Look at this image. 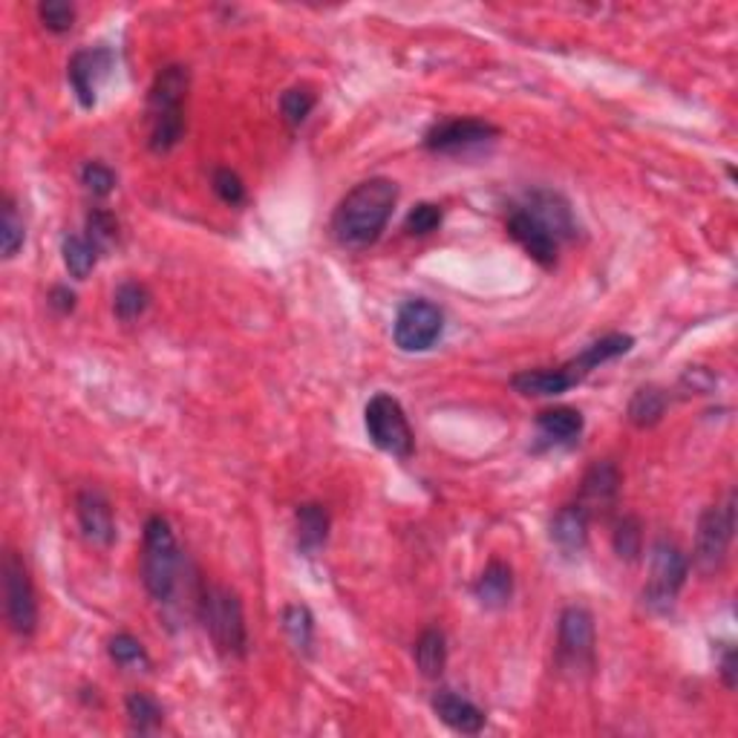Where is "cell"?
I'll list each match as a JSON object with an SVG mask.
<instances>
[{
	"mask_svg": "<svg viewBox=\"0 0 738 738\" xmlns=\"http://www.w3.org/2000/svg\"><path fill=\"white\" fill-rule=\"evenodd\" d=\"M395 203H399V185L387 176L358 182L335 208V217H332L335 240L347 249L372 246L384 234Z\"/></svg>",
	"mask_w": 738,
	"mask_h": 738,
	"instance_id": "cell-1",
	"label": "cell"
},
{
	"mask_svg": "<svg viewBox=\"0 0 738 738\" xmlns=\"http://www.w3.org/2000/svg\"><path fill=\"white\" fill-rule=\"evenodd\" d=\"M191 73L182 64L159 69L148 93V144L153 153H171L185 137V98Z\"/></svg>",
	"mask_w": 738,
	"mask_h": 738,
	"instance_id": "cell-2",
	"label": "cell"
},
{
	"mask_svg": "<svg viewBox=\"0 0 738 738\" xmlns=\"http://www.w3.org/2000/svg\"><path fill=\"white\" fill-rule=\"evenodd\" d=\"M182 574V551L176 545L174 528L165 517L144 522L142 540V583L156 603H171Z\"/></svg>",
	"mask_w": 738,
	"mask_h": 738,
	"instance_id": "cell-3",
	"label": "cell"
},
{
	"mask_svg": "<svg viewBox=\"0 0 738 738\" xmlns=\"http://www.w3.org/2000/svg\"><path fill=\"white\" fill-rule=\"evenodd\" d=\"M199 618L219 655L246 658L249 626H246V611L237 592L226 586H205L199 595Z\"/></svg>",
	"mask_w": 738,
	"mask_h": 738,
	"instance_id": "cell-4",
	"label": "cell"
},
{
	"mask_svg": "<svg viewBox=\"0 0 738 738\" xmlns=\"http://www.w3.org/2000/svg\"><path fill=\"white\" fill-rule=\"evenodd\" d=\"M363 424H367L369 442H372L378 451L390 453V456H399V459L413 456L415 436L413 427H410L408 422V413H404L399 399H392L387 392L372 395L367 410H363Z\"/></svg>",
	"mask_w": 738,
	"mask_h": 738,
	"instance_id": "cell-5",
	"label": "cell"
},
{
	"mask_svg": "<svg viewBox=\"0 0 738 738\" xmlns=\"http://www.w3.org/2000/svg\"><path fill=\"white\" fill-rule=\"evenodd\" d=\"M732 531H736V493H730L724 506H713L701 513L698 531H695L693 563L704 577L721 572L732 543Z\"/></svg>",
	"mask_w": 738,
	"mask_h": 738,
	"instance_id": "cell-6",
	"label": "cell"
},
{
	"mask_svg": "<svg viewBox=\"0 0 738 738\" xmlns=\"http://www.w3.org/2000/svg\"><path fill=\"white\" fill-rule=\"evenodd\" d=\"M686 574H690V560L684 551L670 540H658L652 545V563H649V583L643 588V600L649 609L666 611L684 588Z\"/></svg>",
	"mask_w": 738,
	"mask_h": 738,
	"instance_id": "cell-7",
	"label": "cell"
},
{
	"mask_svg": "<svg viewBox=\"0 0 738 738\" xmlns=\"http://www.w3.org/2000/svg\"><path fill=\"white\" fill-rule=\"evenodd\" d=\"M3 600H7V620L12 632L30 638L39 629V600L32 588L30 572L21 554L7 551L3 554Z\"/></svg>",
	"mask_w": 738,
	"mask_h": 738,
	"instance_id": "cell-8",
	"label": "cell"
},
{
	"mask_svg": "<svg viewBox=\"0 0 738 738\" xmlns=\"http://www.w3.org/2000/svg\"><path fill=\"white\" fill-rule=\"evenodd\" d=\"M442 332H445V315L430 301H408L392 324L395 347L404 352H427L442 338Z\"/></svg>",
	"mask_w": 738,
	"mask_h": 738,
	"instance_id": "cell-9",
	"label": "cell"
},
{
	"mask_svg": "<svg viewBox=\"0 0 738 738\" xmlns=\"http://www.w3.org/2000/svg\"><path fill=\"white\" fill-rule=\"evenodd\" d=\"M560 661L568 670H592L595 666V618L586 606H565L557 626Z\"/></svg>",
	"mask_w": 738,
	"mask_h": 738,
	"instance_id": "cell-10",
	"label": "cell"
},
{
	"mask_svg": "<svg viewBox=\"0 0 738 738\" xmlns=\"http://www.w3.org/2000/svg\"><path fill=\"white\" fill-rule=\"evenodd\" d=\"M116 64V55L110 46H87V50H78L67 64V82L76 93L78 105L84 110L96 107L98 101V87L110 78Z\"/></svg>",
	"mask_w": 738,
	"mask_h": 738,
	"instance_id": "cell-11",
	"label": "cell"
},
{
	"mask_svg": "<svg viewBox=\"0 0 738 738\" xmlns=\"http://www.w3.org/2000/svg\"><path fill=\"white\" fill-rule=\"evenodd\" d=\"M499 128L482 119H451L438 121L424 133V148L433 153H467L474 148L493 142Z\"/></svg>",
	"mask_w": 738,
	"mask_h": 738,
	"instance_id": "cell-12",
	"label": "cell"
},
{
	"mask_svg": "<svg viewBox=\"0 0 738 738\" xmlns=\"http://www.w3.org/2000/svg\"><path fill=\"white\" fill-rule=\"evenodd\" d=\"M506 228L513 240L520 242L522 249H525V254L531 257L534 263H540L543 269H554V265H557L560 240L543 226V223H540V219L534 217V214L525 211L522 205L520 208H513Z\"/></svg>",
	"mask_w": 738,
	"mask_h": 738,
	"instance_id": "cell-13",
	"label": "cell"
},
{
	"mask_svg": "<svg viewBox=\"0 0 738 738\" xmlns=\"http://www.w3.org/2000/svg\"><path fill=\"white\" fill-rule=\"evenodd\" d=\"M76 517H78V525H82V534L87 543L101 545V549L116 543L113 508H110V499H107L101 490L87 488L78 493Z\"/></svg>",
	"mask_w": 738,
	"mask_h": 738,
	"instance_id": "cell-14",
	"label": "cell"
},
{
	"mask_svg": "<svg viewBox=\"0 0 738 738\" xmlns=\"http://www.w3.org/2000/svg\"><path fill=\"white\" fill-rule=\"evenodd\" d=\"M620 493V470L615 462H595L588 467L586 476L580 482V502L577 506L588 513V517H597V513H606L615 502H618Z\"/></svg>",
	"mask_w": 738,
	"mask_h": 738,
	"instance_id": "cell-15",
	"label": "cell"
},
{
	"mask_svg": "<svg viewBox=\"0 0 738 738\" xmlns=\"http://www.w3.org/2000/svg\"><path fill=\"white\" fill-rule=\"evenodd\" d=\"M522 208L534 214V217L557 237L560 246L577 237V219H574L572 205H568V199L560 196L557 191H534V194H528Z\"/></svg>",
	"mask_w": 738,
	"mask_h": 738,
	"instance_id": "cell-16",
	"label": "cell"
},
{
	"mask_svg": "<svg viewBox=\"0 0 738 738\" xmlns=\"http://www.w3.org/2000/svg\"><path fill=\"white\" fill-rule=\"evenodd\" d=\"M430 707L438 716V721H445L451 730L462 732V736H476L485 727V713L476 707L474 701L462 698L453 690H438L430 701Z\"/></svg>",
	"mask_w": 738,
	"mask_h": 738,
	"instance_id": "cell-17",
	"label": "cell"
},
{
	"mask_svg": "<svg viewBox=\"0 0 738 738\" xmlns=\"http://www.w3.org/2000/svg\"><path fill=\"white\" fill-rule=\"evenodd\" d=\"M632 347H634L632 335H620V332H611V335H606V338L595 340V344H588V347L583 349L577 358H572V361L563 363V367L568 369V376L574 378V384H580L583 378H586L592 369H597L600 363H606V361H615V358L626 355Z\"/></svg>",
	"mask_w": 738,
	"mask_h": 738,
	"instance_id": "cell-18",
	"label": "cell"
},
{
	"mask_svg": "<svg viewBox=\"0 0 738 738\" xmlns=\"http://www.w3.org/2000/svg\"><path fill=\"white\" fill-rule=\"evenodd\" d=\"M588 517L580 506H565L551 520V543L563 551L565 557L580 554L588 543Z\"/></svg>",
	"mask_w": 738,
	"mask_h": 738,
	"instance_id": "cell-19",
	"label": "cell"
},
{
	"mask_svg": "<svg viewBox=\"0 0 738 738\" xmlns=\"http://www.w3.org/2000/svg\"><path fill=\"white\" fill-rule=\"evenodd\" d=\"M474 597L485 609H502L513 597V572L502 560H490L479 580L474 583Z\"/></svg>",
	"mask_w": 738,
	"mask_h": 738,
	"instance_id": "cell-20",
	"label": "cell"
},
{
	"mask_svg": "<svg viewBox=\"0 0 738 738\" xmlns=\"http://www.w3.org/2000/svg\"><path fill=\"white\" fill-rule=\"evenodd\" d=\"M511 387L520 395H534V399H551V395H563L574 387V378L568 376L565 367L554 369H525L511 378Z\"/></svg>",
	"mask_w": 738,
	"mask_h": 738,
	"instance_id": "cell-21",
	"label": "cell"
},
{
	"mask_svg": "<svg viewBox=\"0 0 738 738\" xmlns=\"http://www.w3.org/2000/svg\"><path fill=\"white\" fill-rule=\"evenodd\" d=\"M294 522H297V549L303 554H317L324 549L326 540H329V511L317 502H303L294 513Z\"/></svg>",
	"mask_w": 738,
	"mask_h": 738,
	"instance_id": "cell-22",
	"label": "cell"
},
{
	"mask_svg": "<svg viewBox=\"0 0 738 738\" xmlns=\"http://www.w3.org/2000/svg\"><path fill=\"white\" fill-rule=\"evenodd\" d=\"M536 427L554 445H574L583 436V413L574 408H551L536 415Z\"/></svg>",
	"mask_w": 738,
	"mask_h": 738,
	"instance_id": "cell-23",
	"label": "cell"
},
{
	"mask_svg": "<svg viewBox=\"0 0 738 738\" xmlns=\"http://www.w3.org/2000/svg\"><path fill=\"white\" fill-rule=\"evenodd\" d=\"M415 666L424 679H442L447 666V641L442 629H424L413 649Z\"/></svg>",
	"mask_w": 738,
	"mask_h": 738,
	"instance_id": "cell-24",
	"label": "cell"
},
{
	"mask_svg": "<svg viewBox=\"0 0 738 738\" xmlns=\"http://www.w3.org/2000/svg\"><path fill=\"white\" fill-rule=\"evenodd\" d=\"M666 404H670V395L661 387H641L632 395V401H629V422L634 427H655L663 419V413H666Z\"/></svg>",
	"mask_w": 738,
	"mask_h": 738,
	"instance_id": "cell-25",
	"label": "cell"
},
{
	"mask_svg": "<svg viewBox=\"0 0 738 738\" xmlns=\"http://www.w3.org/2000/svg\"><path fill=\"white\" fill-rule=\"evenodd\" d=\"M124 713H128L130 730L139 732V736H151L165 721V709L159 707V701L148 693H130Z\"/></svg>",
	"mask_w": 738,
	"mask_h": 738,
	"instance_id": "cell-26",
	"label": "cell"
},
{
	"mask_svg": "<svg viewBox=\"0 0 738 738\" xmlns=\"http://www.w3.org/2000/svg\"><path fill=\"white\" fill-rule=\"evenodd\" d=\"M280 620H283V632L289 634L292 647L303 652V655H310L312 643H315V618H312L310 606L292 603V606L283 609Z\"/></svg>",
	"mask_w": 738,
	"mask_h": 738,
	"instance_id": "cell-27",
	"label": "cell"
},
{
	"mask_svg": "<svg viewBox=\"0 0 738 738\" xmlns=\"http://www.w3.org/2000/svg\"><path fill=\"white\" fill-rule=\"evenodd\" d=\"M61 254H64V265L67 272L76 280H87V274L96 269L98 249L82 234H67L61 242Z\"/></svg>",
	"mask_w": 738,
	"mask_h": 738,
	"instance_id": "cell-28",
	"label": "cell"
},
{
	"mask_svg": "<svg viewBox=\"0 0 738 738\" xmlns=\"http://www.w3.org/2000/svg\"><path fill=\"white\" fill-rule=\"evenodd\" d=\"M26 240V226L18 211V203L12 196H3V217H0V249H3V260H12L18 251L23 249Z\"/></svg>",
	"mask_w": 738,
	"mask_h": 738,
	"instance_id": "cell-29",
	"label": "cell"
},
{
	"mask_svg": "<svg viewBox=\"0 0 738 738\" xmlns=\"http://www.w3.org/2000/svg\"><path fill=\"white\" fill-rule=\"evenodd\" d=\"M148 306H151V292H148L142 283H137V280H124V283L116 289L113 312L119 321H124V324L142 317L144 312H148Z\"/></svg>",
	"mask_w": 738,
	"mask_h": 738,
	"instance_id": "cell-30",
	"label": "cell"
},
{
	"mask_svg": "<svg viewBox=\"0 0 738 738\" xmlns=\"http://www.w3.org/2000/svg\"><path fill=\"white\" fill-rule=\"evenodd\" d=\"M107 652H110V661L121 666V670H148L151 666V658L144 652L142 641H137L128 632L113 634L110 643H107Z\"/></svg>",
	"mask_w": 738,
	"mask_h": 738,
	"instance_id": "cell-31",
	"label": "cell"
},
{
	"mask_svg": "<svg viewBox=\"0 0 738 738\" xmlns=\"http://www.w3.org/2000/svg\"><path fill=\"white\" fill-rule=\"evenodd\" d=\"M84 237L96 246L98 254H105V251L113 249L116 240H119V219H116L110 211H105V208H93V211L87 214V234H84Z\"/></svg>",
	"mask_w": 738,
	"mask_h": 738,
	"instance_id": "cell-32",
	"label": "cell"
},
{
	"mask_svg": "<svg viewBox=\"0 0 738 738\" xmlns=\"http://www.w3.org/2000/svg\"><path fill=\"white\" fill-rule=\"evenodd\" d=\"M317 98L310 87H292L280 96V113L283 119L292 124V128H301L303 121L310 119V113L315 110Z\"/></svg>",
	"mask_w": 738,
	"mask_h": 738,
	"instance_id": "cell-33",
	"label": "cell"
},
{
	"mask_svg": "<svg viewBox=\"0 0 738 738\" xmlns=\"http://www.w3.org/2000/svg\"><path fill=\"white\" fill-rule=\"evenodd\" d=\"M643 549V528L638 517H623L615 528V551L626 563H634Z\"/></svg>",
	"mask_w": 738,
	"mask_h": 738,
	"instance_id": "cell-34",
	"label": "cell"
},
{
	"mask_svg": "<svg viewBox=\"0 0 738 738\" xmlns=\"http://www.w3.org/2000/svg\"><path fill=\"white\" fill-rule=\"evenodd\" d=\"M39 18L46 30L55 32V35H64L76 23V7L67 3V0H44L39 7Z\"/></svg>",
	"mask_w": 738,
	"mask_h": 738,
	"instance_id": "cell-35",
	"label": "cell"
},
{
	"mask_svg": "<svg viewBox=\"0 0 738 738\" xmlns=\"http://www.w3.org/2000/svg\"><path fill=\"white\" fill-rule=\"evenodd\" d=\"M442 219H445V214H442L438 205L422 203L415 205L413 211L408 214V219H404V231L413 234V237H427V234H433L438 226H442Z\"/></svg>",
	"mask_w": 738,
	"mask_h": 738,
	"instance_id": "cell-36",
	"label": "cell"
},
{
	"mask_svg": "<svg viewBox=\"0 0 738 738\" xmlns=\"http://www.w3.org/2000/svg\"><path fill=\"white\" fill-rule=\"evenodd\" d=\"M214 194L223 199L226 205H242L246 203V185L237 174H234L231 167H217L211 176Z\"/></svg>",
	"mask_w": 738,
	"mask_h": 738,
	"instance_id": "cell-37",
	"label": "cell"
},
{
	"mask_svg": "<svg viewBox=\"0 0 738 738\" xmlns=\"http://www.w3.org/2000/svg\"><path fill=\"white\" fill-rule=\"evenodd\" d=\"M82 185L90 191L93 196H107L116 188V174L105 162H87L82 167Z\"/></svg>",
	"mask_w": 738,
	"mask_h": 738,
	"instance_id": "cell-38",
	"label": "cell"
},
{
	"mask_svg": "<svg viewBox=\"0 0 738 738\" xmlns=\"http://www.w3.org/2000/svg\"><path fill=\"white\" fill-rule=\"evenodd\" d=\"M738 661H736V649L732 647H727L724 649V655H721V663H718V670H721V681H724V686H727V690H736V681H738Z\"/></svg>",
	"mask_w": 738,
	"mask_h": 738,
	"instance_id": "cell-39",
	"label": "cell"
},
{
	"mask_svg": "<svg viewBox=\"0 0 738 738\" xmlns=\"http://www.w3.org/2000/svg\"><path fill=\"white\" fill-rule=\"evenodd\" d=\"M50 306L61 312V315H69V312L76 310V292H69L67 286H55L50 292Z\"/></svg>",
	"mask_w": 738,
	"mask_h": 738,
	"instance_id": "cell-40",
	"label": "cell"
}]
</instances>
